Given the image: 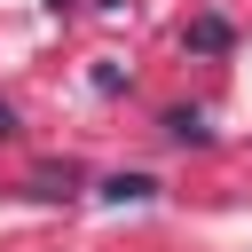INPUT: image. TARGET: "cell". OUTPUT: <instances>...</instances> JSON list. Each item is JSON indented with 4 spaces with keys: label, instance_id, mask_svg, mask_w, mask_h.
Here are the masks:
<instances>
[]
</instances>
